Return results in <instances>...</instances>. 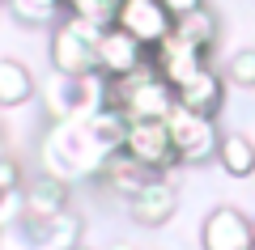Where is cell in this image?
Segmentation results:
<instances>
[{
    "instance_id": "12",
    "label": "cell",
    "mask_w": 255,
    "mask_h": 250,
    "mask_svg": "<svg viewBox=\"0 0 255 250\" xmlns=\"http://www.w3.org/2000/svg\"><path fill=\"white\" fill-rule=\"evenodd\" d=\"M226 77H221L213 64H204L200 72H191L187 81H183L179 89H174V102H179L183 110H196V115H209V119H217V110H221V102H226Z\"/></svg>"
},
{
    "instance_id": "8",
    "label": "cell",
    "mask_w": 255,
    "mask_h": 250,
    "mask_svg": "<svg viewBox=\"0 0 255 250\" xmlns=\"http://www.w3.org/2000/svg\"><path fill=\"white\" fill-rule=\"evenodd\" d=\"M149 64V51L136 43V38H128L119 26L102 30L98 34V47H94V68L102 72L107 81H119V77H132L136 68Z\"/></svg>"
},
{
    "instance_id": "6",
    "label": "cell",
    "mask_w": 255,
    "mask_h": 250,
    "mask_svg": "<svg viewBox=\"0 0 255 250\" xmlns=\"http://www.w3.org/2000/svg\"><path fill=\"white\" fill-rule=\"evenodd\" d=\"M128 157L136 161V166H145L149 174H170L179 161H174V149H170V132H166V123H157V119H145V123H128L124 132V149Z\"/></svg>"
},
{
    "instance_id": "24",
    "label": "cell",
    "mask_w": 255,
    "mask_h": 250,
    "mask_svg": "<svg viewBox=\"0 0 255 250\" xmlns=\"http://www.w3.org/2000/svg\"><path fill=\"white\" fill-rule=\"evenodd\" d=\"M251 250H255V216H251Z\"/></svg>"
},
{
    "instance_id": "21",
    "label": "cell",
    "mask_w": 255,
    "mask_h": 250,
    "mask_svg": "<svg viewBox=\"0 0 255 250\" xmlns=\"http://www.w3.org/2000/svg\"><path fill=\"white\" fill-rule=\"evenodd\" d=\"M221 77H226V85H234V89H255V47L234 51Z\"/></svg>"
},
{
    "instance_id": "19",
    "label": "cell",
    "mask_w": 255,
    "mask_h": 250,
    "mask_svg": "<svg viewBox=\"0 0 255 250\" xmlns=\"http://www.w3.org/2000/svg\"><path fill=\"white\" fill-rule=\"evenodd\" d=\"M4 4H9V13L21 26H47L51 30L64 17V0H4Z\"/></svg>"
},
{
    "instance_id": "15",
    "label": "cell",
    "mask_w": 255,
    "mask_h": 250,
    "mask_svg": "<svg viewBox=\"0 0 255 250\" xmlns=\"http://www.w3.org/2000/svg\"><path fill=\"white\" fill-rule=\"evenodd\" d=\"M38 98V81L21 60L0 55V110H17Z\"/></svg>"
},
{
    "instance_id": "22",
    "label": "cell",
    "mask_w": 255,
    "mask_h": 250,
    "mask_svg": "<svg viewBox=\"0 0 255 250\" xmlns=\"http://www.w3.org/2000/svg\"><path fill=\"white\" fill-rule=\"evenodd\" d=\"M9 221H21V191H0V229Z\"/></svg>"
},
{
    "instance_id": "3",
    "label": "cell",
    "mask_w": 255,
    "mask_h": 250,
    "mask_svg": "<svg viewBox=\"0 0 255 250\" xmlns=\"http://www.w3.org/2000/svg\"><path fill=\"white\" fill-rule=\"evenodd\" d=\"M111 106H115L128 123H145V119L166 123V115L174 110V89L153 72V64H145V68H136L132 77L111 81Z\"/></svg>"
},
{
    "instance_id": "10",
    "label": "cell",
    "mask_w": 255,
    "mask_h": 250,
    "mask_svg": "<svg viewBox=\"0 0 255 250\" xmlns=\"http://www.w3.org/2000/svg\"><path fill=\"white\" fill-rule=\"evenodd\" d=\"M128 212H132L136 225H145V229H162L166 221H174V212H179V187L170 182V174L149 178L136 195L128 199Z\"/></svg>"
},
{
    "instance_id": "17",
    "label": "cell",
    "mask_w": 255,
    "mask_h": 250,
    "mask_svg": "<svg viewBox=\"0 0 255 250\" xmlns=\"http://www.w3.org/2000/svg\"><path fill=\"white\" fill-rule=\"evenodd\" d=\"M174 34L183 38V43H191L200 55H213V47H217V34H221V26H217V17H213V9L204 4V9H196V13H187V17H174Z\"/></svg>"
},
{
    "instance_id": "11",
    "label": "cell",
    "mask_w": 255,
    "mask_h": 250,
    "mask_svg": "<svg viewBox=\"0 0 255 250\" xmlns=\"http://www.w3.org/2000/svg\"><path fill=\"white\" fill-rule=\"evenodd\" d=\"M149 64H153V72L166 81V85H170V89H179L191 72H200L204 64H209V55H200L191 43H183V38L170 30V34H166L162 43L149 51Z\"/></svg>"
},
{
    "instance_id": "20",
    "label": "cell",
    "mask_w": 255,
    "mask_h": 250,
    "mask_svg": "<svg viewBox=\"0 0 255 250\" xmlns=\"http://www.w3.org/2000/svg\"><path fill=\"white\" fill-rule=\"evenodd\" d=\"M115 9H119V0H64V17H81L98 30L115 26Z\"/></svg>"
},
{
    "instance_id": "23",
    "label": "cell",
    "mask_w": 255,
    "mask_h": 250,
    "mask_svg": "<svg viewBox=\"0 0 255 250\" xmlns=\"http://www.w3.org/2000/svg\"><path fill=\"white\" fill-rule=\"evenodd\" d=\"M162 9L170 13V17H187V13L204 9V0H162Z\"/></svg>"
},
{
    "instance_id": "9",
    "label": "cell",
    "mask_w": 255,
    "mask_h": 250,
    "mask_svg": "<svg viewBox=\"0 0 255 250\" xmlns=\"http://www.w3.org/2000/svg\"><path fill=\"white\" fill-rule=\"evenodd\" d=\"M200 250H251V216L243 208H213L200 221Z\"/></svg>"
},
{
    "instance_id": "7",
    "label": "cell",
    "mask_w": 255,
    "mask_h": 250,
    "mask_svg": "<svg viewBox=\"0 0 255 250\" xmlns=\"http://www.w3.org/2000/svg\"><path fill=\"white\" fill-rule=\"evenodd\" d=\"M115 26L124 30L128 38H136L145 51H153V47L174 30V17L162 9V0H119Z\"/></svg>"
},
{
    "instance_id": "16",
    "label": "cell",
    "mask_w": 255,
    "mask_h": 250,
    "mask_svg": "<svg viewBox=\"0 0 255 250\" xmlns=\"http://www.w3.org/2000/svg\"><path fill=\"white\" fill-rule=\"evenodd\" d=\"M217 166L230 174V178H251L255 174V140L243 136V132H221Z\"/></svg>"
},
{
    "instance_id": "2",
    "label": "cell",
    "mask_w": 255,
    "mask_h": 250,
    "mask_svg": "<svg viewBox=\"0 0 255 250\" xmlns=\"http://www.w3.org/2000/svg\"><path fill=\"white\" fill-rule=\"evenodd\" d=\"M38 93H43V115L51 123H85V119H94L98 110L111 106V81L98 68L77 72V77L51 72Z\"/></svg>"
},
{
    "instance_id": "4",
    "label": "cell",
    "mask_w": 255,
    "mask_h": 250,
    "mask_svg": "<svg viewBox=\"0 0 255 250\" xmlns=\"http://www.w3.org/2000/svg\"><path fill=\"white\" fill-rule=\"evenodd\" d=\"M111 30V26H107ZM98 26L81 17H60L47 34V60H51V72L60 77H77V72H94V47H98Z\"/></svg>"
},
{
    "instance_id": "5",
    "label": "cell",
    "mask_w": 255,
    "mask_h": 250,
    "mask_svg": "<svg viewBox=\"0 0 255 250\" xmlns=\"http://www.w3.org/2000/svg\"><path fill=\"white\" fill-rule=\"evenodd\" d=\"M166 132H170V149L179 166H204V161H217V119L209 115H196V110H183L174 102V110L166 115Z\"/></svg>"
},
{
    "instance_id": "13",
    "label": "cell",
    "mask_w": 255,
    "mask_h": 250,
    "mask_svg": "<svg viewBox=\"0 0 255 250\" xmlns=\"http://www.w3.org/2000/svg\"><path fill=\"white\" fill-rule=\"evenodd\" d=\"M68 212V187L55 178H34L21 187V221H51V216Z\"/></svg>"
},
{
    "instance_id": "25",
    "label": "cell",
    "mask_w": 255,
    "mask_h": 250,
    "mask_svg": "<svg viewBox=\"0 0 255 250\" xmlns=\"http://www.w3.org/2000/svg\"><path fill=\"white\" fill-rule=\"evenodd\" d=\"M73 250H94V246H85V242H77V246H73Z\"/></svg>"
},
{
    "instance_id": "1",
    "label": "cell",
    "mask_w": 255,
    "mask_h": 250,
    "mask_svg": "<svg viewBox=\"0 0 255 250\" xmlns=\"http://www.w3.org/2000/svg\"><path fill=\"white\" fill-rule=\"evenodd\" d=\"M38 166L47 178L73 187V182L98 178V170L107 166V153L98 149L85 123H47V136L38 144Z\"/></svg>"
},
{
    "instance_id": "18",
    "label": "cell",
    "mask_w": 255,
    "mask_h": 250,
    "mask_svg": "<svg viewBox=\"0 0 255 250\" xmlns=\"http://www.w3.org/2000/svg\"><path fill=\"white\" fill-rule=\"evenodd\" d=\"M85 127H90V136L98 140V149L107 153V157H111V153H119V149H124V132H128V119L119 115L115 106H107V110H98L94 119H85Z\"/></svg>"
},
{
    "instance_id": "14",
    "label": "cell",
    "mask_w": 255,
    "mask_h": 250,
    "mask_svg": "<svg viewBox=\"0 0 255 250\" xmlns=\"http://www.w3.org/2000/svg\"><path fill=\"white\" fill-rule=\"evenodd\" d=\"M149 178H157V174H149L145 166H136V161L128 157V153H111L107 166L98 170V178H94V182H102L107 191H115L119 199H132V195H136V191L145 187Z\"/></svg>"
}]
</instances>
